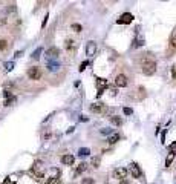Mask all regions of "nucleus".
I'll return each mask as SVG.
<instances>
[{"instance_id": "f257e3e1", "label": "nucleus", "mask_w": 176, "mask_h": 184, "mask_svg": "<svg viewBox=\"0 0 176 184\" xmlns=\"http://www.w3.org/2000/svg\"><path fill=\"white\" fill-rule=\"evenodd\" d=\"M141 71H142V74H145V75L155 74V71H156V61L152 58V55H150V54H147V55L142 58V61H141Z\"/></svg>"}, {"instance_id": "f03ea898", "label": "nucleus", "mask_w": 176, "mask_h": 184, "mask_svg": "<svg viewBox=\"0 0 176 184\" xmlns=\"http://www.w3.org/2000/svg\"><path fill=\"white\" fill-rule=\"evenodd\" d=\"M28 77H29L31 80H40V78H41V69H40V67H29Z\"/></svg>"}, {"instance_id": "7ed1b4c3", "label": "nucleus", "mask_w": 176, "mask_h": 184, "mask_svg": "<svg viewBox=\"0 0 176 184\" xmlns=\"http://www.w3.org/2000/svg\"><path fill=\"white\" fill-rule=\"evenodd\" d=\"M127 173H129V170L125 167H118V169L113 170V176L116 179H125V178H127Z\"/></svg>"}, {"instance_id": "20e7f679", "label": "nucleus", "mask_w": 176, "mask_h": 184, "mask_svg": "<svg viewBox=\"0 0 176 184\" xmlns=\"http://www.w3.org/2000/svg\"><path fill=\"white\" fill-rule=\"evenodd\" d=\"M133 20V15L130 14V12H124L118 20H116V23H118V25H127V23H130Z\"/></svg>"}, {"instance_id": "39448f33", "label": "nucleus", "mask_w": 176, "mask_h": 184, "mask_svg": "<svg viewBox=\"0 0 176 184\" xmlns=\"http://www.w3.org/2000/svg\"><path fill=\"white\" fill-rule=\"evenodd\" d=\"M115 84H116L118 87H125V86H127V77H125L124 74L116 75V78H115Z\"/></svg>"}, {"instance_id": "423d86ee", "label": "nucleus", "mask_w": 176, "mask_h": 184, "mask_svg": "<svg viewBox=\"0 0 176 184\" xmlns=\"http://www.w3.org/2000/svg\"><path fill=\"white\" fill-rule=\"evenodd\" d=\"M96 84H98V94H96V95L101 97L104 87H107V81H106L104 78H96Z\"/></svg>"}, {"instance_id": "0eeeda50", "label": "nucleus", "mask_w": 176, "mask_h": 184, "mask_svg": "<svg viewBox=\"0 0 176 184\" xmlns=\"http://www.w3.org/2000/svg\"><path fill=\"white\" fill-rule=\"evenodd\" d=\"M95 52H96V43L95 41H87V46H86V54H87V57H92Z\"/></svg>"}, {"instance_id": "6e6552de", "label": "nucleus", "mask_w": 176, "mask_h": 184, "mask_svg": "<svg viewBox=\"0 0 176 184\" xmlns=\"http://www.w3.org/2000/svg\"><path fill=\"white\" fill-rule=\"evenodd\" d=\"M129 170H130V173H132V176H133V178H141V169H139V166H138V164L132 163V164H130V167H129Z\"/></svg>"}, {"instance_id": "1a4fd4ad", "label": "nucleus", "mask_w": 176, "mask_h": 184, "mask_svg": "<svg viewBox=\"0 0 176 184\" xmlns=\"http://www.w3.org/2000/svg\"><path fill=\"white\" fill-rule=\"evenodd\" d=\"M90 110H92V112H95V113H101V112H104V110H106V106H104L103 103H95V104H92V106H90Z\"/></svg>"}, {"instance_id": "9d476101", "label": "nucleus", "mask_w": 176, "mask_h": 184, "mask_svg": "<svg viewBox=\"0 0 176 184\" xmlns=\"http://www.w3.org/2000/svg\"><path fill=\"white\" fill-rule=\"evenodd\" d=\"M73 159H75V158H73L72 155H63V156H61V163L66 164V166H72V164H73Z\"/></svg>"}, {"instance_id": "9b49d317", "label": "nucleus", "mask_w": 176, "mask_h": 184, "mask_svg": "<svg viewBox=\"0 0 176 184\" xmlns=\"http://www.w3.org/2000/svg\"><path fill=\"white\" fill-rule=\"evenodd\" d=\"M174 156H176V152L174 150H170V153H168V156L165 158V167H168L171 163H173V159H174Z\"/></svg>"}, {"instance_id": "f8f14e48", "label": "nucleus", "mask_w": 176, "mask_h": 184, "mask_svg": "<svg viewBox=\"0 0 176 184\" xmlns=\"http://www.w3.org/2000/svg\"><path fill=\"white\" fill-rule=\"evenodd\" d=\"M58 54H60V49H58V48H51V49L46 51V55H47V57H52V58L57 57Z\"/></svg>"}, {"instance_id": "ddd939ff", "label": "nucleus", "mask_w": 176, "mask_h": 184, "mask_svg": "<svg viewBox=\"0 0 176 184\" xmlns=\"http://www.w3.org/2000/svg\"><path fill=\"white\" fill-rule=\"evenodd\" d=\"M58 67H60V64H58L57 61H51V63H47V69H49V71H52V72L58 71Z\"/></svg>"}, {"instance_id": "4468645a", "label": "nucleus", "mask_w": 176, "mask_h": 184, "mask_svg": "<svg viewBox=\"0 0 176 184\" xmlns=\"http://www.w3.org/2000/svg\"><path fill=\"white\" fill-rule=\"evenodd\" d=\"M107 141H109L110 144H115L116 141H119V135H118V133H112V135L109 136V140H107Z\"/></svg>"}, {"instance_id": "2eb2a0df", "label": "nucleus", "mask_w": 176, "mask_h": 184, "mask_svg": "<svg viewBox=\"0 0 176 184\" xmlns=\"http://www.w3.org/2000/svg\"><path fill=\"white\" fill-rule=\"evenodd\" d=\"M64 46H66V49H67V51H69V49L72 51V49L75 48V43H73V40L67 38V40H66V44H64Z\"/></svg>"}, {"instance_id": "dca6fc26", "label": "nucleus", "mask_w": 176, "mask_h": 184, "mask_svg": "<svg viewBox=\"0 0 176 184\" xmlns=\"http://www.w3.org/2000/svg\"><path fill=\"white\" fill-rule=\"evenodd\" d=\"M110 121H112L115 126H121V124H122V120H121L119 117H115V115H113V117H110Z\"/></svg>"}, {"instance_id": "f3484780", "label": "nucleus", "mask_w": 176, "mask_h": 184, "mask_svg": "<svg viewBox=\"0 0 176 184\" xmlns=\"http://www.w3.org/2000/svg\"><path fill=\"white\" fill-rule=\"evenodd\" d=\"M90 153V150L87 149V147H81L80 150H78V156H87Z\"/></svg>"}, {"instance_id": "a211bd4d", "label": "nucleus", "mask_w": 176, "mask_h": 184, "mask_svg": "<svg viewBox=\"0 0 176 184\" xmlns=\"http://www.w3.org/2000/svg\"><path fill=\"white\" fill-rule=\"evenodd\" d=\"M142 44H144V38L138 35V37L135 38V44H133V46H135V48H139V46H142Z\"/></svg>"}, {"instance_id": "6ab92c4d", "label": "nucleus", "mask_w": 176, "mask_h": 184, "mask_svg": "<svg viewBox=\"0 0 176 184\" xmlns=\"http://www.w3.org/2000/svg\"><path fill=\"white\" fill-rule=\"evenodd\" d=\"M70 29H72V31H75V32H80V31H83L81 25H78V23H72V25H70Z\"/></svg>"}, {"instance_id": "aec40b11", "label": "nucleus", "mask_w": 176, "mask_h": 184, "mask_svg": "<svg viewBox=\"0 0 176 184\" xmlns=\"http://www.w3.org/2000/svg\"><path fill=\"white\" fill-rule=\"evenodd\" d=\"M46 184H61V181H60V178H57V176H52V178L49 179Z\"/></svg>"}, {"instance_id": "412c9836", "label": "nucleus", "mask_w": 176, "mask_h": 184, "mask_svg": "<svg viewBox=\"0 0 176 184\" xmlns=\"http://www.w3.org/2000/svg\"><path fill=\"white\" fill-rule=\"evenodd\" d=\"M3 66H5V71H8V72H9V71H12V67H14V63H12V61H6Z\"/></svg>"}, {"instance_id": "4be33fe9", "label": "nucleus", "mask_w": 176, "mask_h": 184, "mask_svg": "<svg viewBox=\"0 0 176 184\" xmlns=\"http://www.w3.org/2000/svg\"><path fill=\"white\" fill-rule=\"evenodd\" d=\"M41 51H43L41 48H37V49L34 51V54H32V58H35V60H37V58H40V54H41Z\"/></svg>"}, {"instance_id": "5701e85b", "label": "nucleus", "mask_w": 176, "mask_h": 184, "mask_svg": "<svg viewBox=\"0 0 176 184\" xmlns=\"http://www.w3.org/2000/svg\"><path fill=\"white\" fill-rule=\"evenodd\" d=\"M8 48V41L6 40H0V51H5Z\"/></svg>"}, {"instance_id": "b1692460", "label": "nucleus", "mask_w": 176, "mask_h": 184, "mask_svg": "<svg viewBox=\"0 0 176 184\" xmlns=\"http://www.w3.org/2000/svg\"><path fill=\"white\" fill-rule=\"evenodd\" d=\"M15 100H17V98H15V97H14V95H12V97H11V98H8V100H6V101H5V106H11V104H12V103H15Z\"/></svg>"}, {"instance_id": "393cba45", "label": "nucleus", "mask_w": 176, "mask_h": 184, "mask_svg": "<svg viewBox=\"0 0 176 184\" xmlns=\"http://www.w3.org/2000/svg\"><path fill=\"white\" fill-rule=\"evenodd\" d=\"M84 170H86V164H84V163L78 164V167H77V173H81V172H84Z\"/></svg>"}, {"instance_id": "a878e982", "label": "nucleus", "mask_w": 176, "mask_h": 184, "mask_svg": "<svg viewBox=\"0 0 176 184\" xmlns=\"http://www.w3.org/2000/svg\"><path fill=\"white\" fill-rule=\"evenodd\" d=\"M3 184H15V178L14 176H9V178H6L3 181Z\"/></svg>"}, {"instance_id": "bb28decb", "label": "nucleus", "mask_w": 176, "mask_h": 184, "mask_svg": "<svg viewBox=\"0 0 176 184\" xmlns=\"http://www.w3.org/2000/svg\"><path fill=\"white\" fill-rule=\"evenodd\" d=\"M92 166H93V167H98V166H99V158H98V156L92 158Z\"/></svg>"}, {"instance_id": "cd10ccee", "label": "nucleus", "mask_w": 176, "mask_h": 184, "mask_svg": "<svg viewBox=\"0 0 176 184\" xmlns=\"http://www.w3.org/2000/svg\"><path fill=\"white\" fill-rule=\"evenodd\" d=\"M81 184H95V181H93L92 178H84V179L81 181Z\"/></svg>"}, {"instance_id": "c85d7f7f", "label": "nucleus", "mask_w": 176, "mask_h": 184, "mask_svg": "<svg viewBox=\"0 0 176 184\" xmlns=\"http://www.w3.org/2000/svg\"><path fill=\"white\" fill-rule=\"evenodd\" d=\"M170 44H171L173 49H176V35H173V37L170 38Z\"/></svg>"}, {"instance_id": "c756f323", "label": "nucleus", "mask_w": 176, "mask_h": 184, "mask_svg": "<svg viewBox=\"0 0 176 184\" xmlns=\"http://www.w3.org/2000/svg\"><path fill=\"white\" fill-rule=\"evenodd\" d=\"M122 112H124L125 115H132V113H133L132 107H124V109H122Z\"/></svg>"}, {"instance_id": "7c9ffc66", "label": "nucleus", "mask_w": 176, "mask_h": 184, "mask_svg": "<svg viewBox=\"0 0 176 184\" xmlns=\"http://www.w3.org/2000/svg\"><path fill=\"white\" fill-rule=\"evenodd\" d=\"M87 64H89V61H83V63L80 64V67H78V69H80V72H83V71H84V69H86V66H87Z\"/></svg>"}, {"instance_id": "2f4dec72", "label": "nucleus", "mask_w": 176, "mask_h": 184, "mask_svg": "<svg viewBox=\"0 0 176 184\" xmlns=\"http://www.w3.org/2000/svg\"><path fill=\"white\" fill-rule=\"evenodd\" d=\"M3 97H5L6 100H8V98H11V97H12V94H11L9 90H3Z\"/></svg>"}, {"instance_id": "473e14b6", "label": "nucleus", "mask_w": 176, "mask_h": 184, "mask_svg": "<svg viewBox=\"0 0 176 184\" xmlns=\"http://www.w3.org/2000/svg\"><path fill=\"white\" fill-rule=\"evenodd\" d=\"M165 133H167V130H164V132H162V136H161V140H162L161 143H162V144H165Z\"/></svg>"}, {"instance_id": "72a5a7b5", "label": "nucleus", "mask_w": 176, "mask_h": 184, "mask_svg": "<svg viewBox=\"0 0 176 184\" xmlns=\"http://www.w3.org/2000/svg\"><path fill=\"white\" fill-rule=\"evenodd\" d=\"M46 23H47V14L44 15V20H43V23H41V28H44V26H46Z\"/></svg>"}, {"instance_id": "f704fd0d", "label": "nucleus", "mask_w": 176, "mask_h": 184, "mask_svg": "<svg viewBox=\"0 0 176 184\" xmlns=\"http://www.w3.org/2000/svg\"><path fill=\"white\" fill-rule=\"evenodd\" d=\"M168 149H170V150H174V149H176V141H174L173 144H170V146H168Z\"/></svg>"}, {"instance_id": "c9c22d12", "label": "nucleus", "mask_w": 176, "mask_h": 184, "mask_svg": "<svg viewBox=\"0 0 176 184\" xmlns=\"http://www.w3.org/2000/svg\"><path fill=\"white\" fill-rule=\"evenodd\" d=\"M101 133H110L109 129H101Z\"/></svg>"}, {"instance_id": "e433bc0d", "label": "nucleus", "mask_w": 176, "mask_h": 184, "mask_svg": "<svg viewBox=\"0 0 176 184\" xmlns=\"http://www.w3.org/2000/svg\"><path fill=\"white\" fill-rule=\"evenodd\" d=\"M171 72H173V77H174V78H176V66H174V67H173V71H171Z\"/></svg>"}]
</instances>
